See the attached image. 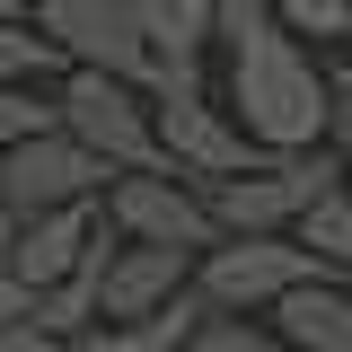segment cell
I'll return each mask as SVG.
<instances>
[{"label":"cell","instance_id":"1","mask_svg":"<svg viewBox=\"0 0 352 352\" xmlns=\"http://www.w3.org/2000/svg\"><path fill=\"white\" fill-rule=\"evenodd\" d=\"M212 36L229 44V115H238V132L264 159L317 150L326 115H335V71H317V53L273 18V0H212Z\"/></svg>","mask_w":352,"mask_h":352},{"label":"cell","instance_id":"2","mask_svg":"<svg viewBox=\"0 0 352 352\" xmlns=\"http://www.w3.org/2000/svg\"><path fill=\"white\" fill-rule=\"evenodd\" d=\"M62 132L88 141L115 176H168V150H159V97L132 80H106V71H71L62 80Z\"/></svg>","mask_w":352,"mask_h":352},{"label":"cell","instance_id":"3","mask_svg":"<svg viewBox=\"0 0 352 352\" xmlns=\"http://www.w3.org/2000/svg\"><path fill=\"white\" fill-rule=\"evenodd\" d=\"M317 273H326V256L300 247V238H220L212 256L194 264V291H203L212 317H264V308H282Z\"/></svg>","mask_w":352,"mask_h":352},{"label":"cell","instance_id":"4","mask_svg":"<svg viewBox=\"0 0 352 352\" xmlns=\"http://www.w3.org/2000/svg\"><path fill=\"white\" fill-rule=\"evenodd\" d=\"M27 18L62 44L71 71H106V80H132V88L159 97V53H150V36L132 27L124 0H36Z\"/></svg>","mask_w":352,"mask_h":352},{"label":"cell","instance_id":"5","mask_svg":"<svg viewBox=\"0 0 352 352\" xmlns=\"http://www.w3.org/2000/svg\"><path fill=\"white\" fill-rule=\"evenodd\" d=\"M106 185H115V168H106L88 141H71L62 124L36 132V141H18V150L0 159V203H9L18 220L71 212V203H106Z\"/></svg>","mask_w":352,"mask_h":352},{"label":"cell","instance_id":"6","mask_svg":"<svg viewBox=\"0 0 352 352\" xmlns=\"http://www.w3.org/2000/svg\"><path fill=\"white\" fill-rule=\"evenodd\" d=\"M159 150H168V176H185L194 194L220 185V176H256L264 168V150L238 132V115L212 106L203 88L194 97H159Z\"/></svg>","mask_w":352,"mask_h":352},{"label":"cell","instance_id":"7","mask_svg":"<svg viewBox=\"0 0 352 352\" xmlns=\"http://www.w3.org/2000/svg\"><path fill=\"white\" fill-rule=\"evenodd\" d=\"M106 220H115V238H141V247H185V256L220 247L212 203L185 176H115L106 185Z\"/></svg>","mask_w":352,"mask_h":352},{"label":"cell","instance_id":"8","mask_svg":"<svg viewBox=\"0 0 352 352\" xmlns=\"http://www.w3.org/2000/svg\"><path fill=\"white\" fill-rule=\"evenodd\" d=\"M194 264L203 256H185V247H141V238H124V247L106 256V273H97V326L159 317L176 291H194Z\"/></svg>","mask_w":352,"mask_h":352},{"label":"cell","instance_id":"9","mask_svg":"<svg viewBox=\"0 0 352 352\" xmlns=\"http://www.w3.org/2000/svg\"><path fill=\"white\" fill-rule=\"evenodd\" d=\"M115 238V220H106V203H71V212H36L18 220V238H9V264H18V282L27 291H44V282H71L97 247Z\"/></svg>","mask_w":352,"mask_h":352},{"label":"cell","instance_id":"10","mask_svg":"<svg viewBox=\"0 0 352 352\" xmlns=\"http://www.w3.org/2000/svg\"><path fill=\"white\" fill-rule=\"evenodd\" d=\"M273 335L291 352H352V282L344 273H317L291 300L273 308Z\"/></svg>","mask_w":352,"mask_h":352},{"label":"cell","instance_id":"11","mask_svg":"<svg viewBox=\"0 0 352 352\" xmlns=\"http://www.w3.org/2000/svg\"><path fill=\"white\" fill-rule=\"evenodd\" d=\"M203 317H212V308H203V291H176L159 317H132V326H88L71 352H185Z\"/></svg>","mask_w":352,"mask_h":352},{"label":"cell","instance_id":"12","mask_svg":"<svg viewBox=\"0 0 352 352\" xmlns=\"http://www.w3.org/2000/svg\"><path fill=\"white\" fill-rule=\"evenodd\" d=\"M44 71H62V44L36 18H0V88H36Z\"/></svg>","mask_w":352,"mask_h":352},{"label":"cell","instance_id":"13","mask_svg":"<svg viewBox=\"0 0 352 352\" xmlns=\"http://www.w3.org/2000/svg\"><path fill=\"white\" fill-rule=\"evenodd\" d=\"M291 238H300V247H317V256H326V273H344V282H352V185H335V194H326V203H317Z\"/></svg>","mask_w":352,"mask_h":352},{"label":"cell","instance_id":"14","mask_svg":"<svg viewBox=\"0 0 352 352\" xmlns=\"http://www.w3.org/2000/svg\"><path fill=\"white\" fill-rule=\"evenodd\" d=\"M185 352H291V344H282L273 326H256V317H203Z\"/></svg>","mask_w":352,"mask_h":352},{"label":"cell","instance_id":"15","mask_svg":"<svg viewBox=\"0 0 352 352\" xmlns=\"http://www.w3.org/2000/svg\"><path fill=\"white\" fill-rule=\"evenodd\" d=\"M62 124V106H44L36 88H0V159L18 150V141H36V132Z\"/></svg>","mask_w":352,"mask_h":352},{"label":"cell","instance_id":"16","mask_svg":"<svg viewBox=\"0 0 352 352\" xmlns=\"http://www.w3.org/2000/svg\"><path fill=\"white\" fill-rule=\"evenodd\" d=\"M273 18H282V27H291V36H317V44H326V36H352V0H273Z\"/></svg>","mask_w":352,"mask_h":352},{"label":"cell","instance_id":"17","mask_svg":"<svg viewBox=\"0 0 352 352\" xmlns=\"http://www.w3.org/2000/svg\"><path fill=\"white\" fill-rule=\"evenodd\" d=\"M326 141L344 150V168H352V62L335 71V115H326Z\"/></svg>","mask_w":352,"mask_h":352},{"label":"cell","instance_id":"18","mask_svg":"<svg viewBox=\"0 0 352 352\" xmlns=\"http://www.w3.org/2000/svg\"><path fill=\"white\" fill-rule=\"evenodd\" d=\"M0 352H71V344H53L36 317H0Z\"/></svg>","mask_w":352,"mask_h":352},{"label":"cell","instance_id":"19","mask_svg":"<svg viewBox=\"0 0 352 352\" xmlns=\"http://www.w3.org/2000/svg\"><path fill=\"white\" fill-rule=\"evenodd\" d=\"M27 308H36V291H27V282H18V264L0 256V317H27Z\"/></svg>","mask_w":352,"mask_h":352},{"label":"cell","instance_id":"20","mask_svg":"<svg viewBox=\"0 0 352 352\" xmlns=\"http://www.w3.org/2000/svg\"><path fill=\"white\" fill-rule=\"evenodd\" d=\"M9 238H18V212H9V203H0V256H9Z\"/></svg>","mask_w":352,"mask_h":352},{"label":"cell","instance_id":"21","mask_svg":"<svg viewBox=\"0 0 352 352\" xmlns=\"http://www.w3.org/2000/svg\"><path fill=\"white\" fill-rule=\"evenodd\" d=\"M0 18H27V0H0Z\"/></svg>","mask_w":352,"mask_h":352}]
</instances>
